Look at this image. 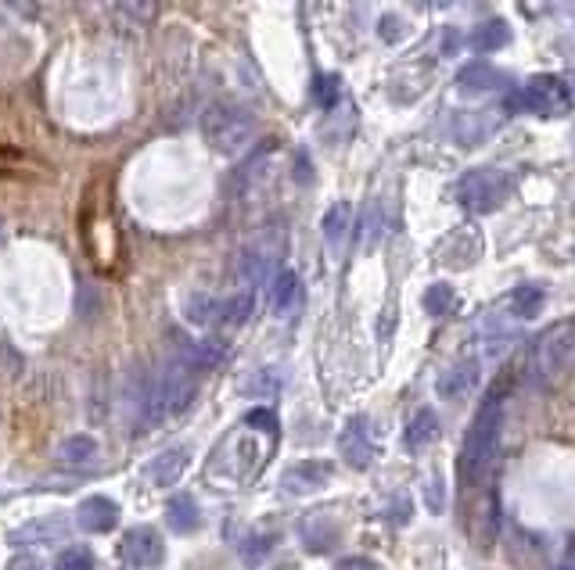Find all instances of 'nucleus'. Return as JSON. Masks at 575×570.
Returning a JSON list of instances; mask_svg holds the SVG:
<instances>
[{
  "instance_id": "1a4fd4ad",
  "label": "nucleus",
  "mask_w": 575,
  "mask_h": 570,
  "mask_svg": "<svg viewBox=\"0 0 575 570\" xmlns=\"http://www.w3.org/2000/svg\"><path fill=\"white\" fill-rule=\"evenodd\" d=\"M327 474V466L321 463H299V466H291L288 474H285V488L288 492H310V488H321V481Z\"/></svg>"
},
{
  "instance_id": "4468645a",
  "label": "nucleus",
  "mask_w": 575,
  "mask_h": 570,
  "mask_svg": "<svg viewBox=\"0 0 575 570\" xmlns=\"http://www.w3.org/2000/svg\"><path fill=\"white\" fill-rule=\"evenodd\" d=\"M241 277L244 280H252V283H260L266 277V255L255 247V252H244L241 255Z\"/></svg>"
},
{
  "instance_id": "9d476101",
  "label": "nucleus",
  "mask_w": 575,
  "mask_h": 570,
  "mask_svg": "<svg viewBox=\"0 0 575 570\" xmlns=\"http://www.w3.org/2000/svg\"><path fill=\"white\" fill-rule=\"evenodd\" d=\"M296 299H299V277L296 272H277L274 277V291H271V305H274V313L280 316V313H288L291 305H296Z\"/></svg>"
},
{
  "instance_id": "dca6fc26",
  "label": "nucleus",
  "mask_w": 575,
  "mask_h": 570,
  "mask_svg": "<svg viewBox=\"0 0 575 570\" xmlns=\"http://www.w3.org/2000/svg\"><path fill=\"white\" fill-rule=\"evenodd\" d=\"M346 219H349V208H346V205H342V208H332V213H327V222H324V227H327V238L335 241V233L346 230Z\"/></svg>"
},
{
  "instance_id": "f03ea898",
  "label": "nucleus",
  "mask_w": 575,
  "mask_h": 570,
  "mask_svg": "<svg viewBox=\"0 0 575 570\" xmlns=\"http://www.w3.org/2000/svg\"><path fill=\"white\" fill-rule=\"evenodd\" d=\"M199 126H202L205 144L224 158L244 155L255 141V119L249 116V111L235 108V105H209L202 111Z\"/></svg>"
},
{
  "instance_id": "2eb2a0df",
  "label": "nucleus",
  "mask_w": 575,
  "mask_h": 570,
  "mask_svg": "<svg viewBox=\"0 0 575 570\" xmlns=\"http://www.w3.org/2000/svg\"><path fill=\"white\" fill-rule=\"evenodd\" d=\"M244 388H249V395H255V399H260V395H271V391H277V388H280V380H277V377H271V366H266V369H260V374H255V380L244 384Z\"/></svg>"
},
{
  "instance_id": "ddd939ff",
  "label": "nucleus",
  "mask_w": 575,
  "mask_h": 570,
  "mask_svg": "<svg viewBox=\"0 0 575 570\" xmlns=\"http://www.w3.org/2000/svg\"><path fill=\"white\" fill-rule=\"evenodd\" d=\"M55 570H94V556H91V549L69 545V549L55 560Z\"/></svg>"
},
{
  "instance_id": "7ed1b4c3",
  "label": "nucleus",
  "mask_w": 575,
  "mask_h": 570,
  "mask_svg": "<svg viewBox=\"0 0 575 570\" xmlns=\"http://www.w3.org/2000/svg\"><path fill=\"white\" fill-rule=\"evenodd\" d=\"M163 542H158V531L155 527H133L122 535V560H127L133 570H144V567H158L163 563Z\"/></svg>"
},
{
  "instance_id": "f3484780",
  "label": "nucleus",
  "mask_w": 575,
  "mask_h": 570,
  "mask_svg": "<svg viewBox=\"0 0 575 570\" xmlns=\"http://www.w3.org/2000/svg\"><path fill=\"white\" fill-rule=\"evenodd\" d=\"M249 427H255V430H266V435H274V413H266V409H252L249 413Z\"/></svg>"
},
{
  "instance_id": "20e7f679",
  "label": "nucleus",
  "mask_w": 575,
  "mask_h": 570,
  "mask_svg": "<svg viewBox=\"0 0 575 570\" xmlns=\"http://www.w3.org/2000/svg\"><path fill=\"white\" fill-rule=\"evenodd\" d=\"M76 524L87 535H108V531L119 527V502H112L108 495H91V499L80 502Z\"/></svg>"
},
{
  "instance_id": "6e6552de",
  "label": "nucleus",
  "mask_w": 575,
  "mask_h": 570,
  "mask_svg": "<svg viewBox=\"0 0 575 570\" xmlns=\"http://www.w3.org/2000/svg\"><path fill=\"white\" fill-rule=\"evenodd\" d=\"M183 316H188V324L209 330L216 327V299H209V294H188V302H183Z\"/></svg>"
},
{
  "instance_id": "39448f33",
  "label": "nucleus",
  "mask_w": 575,
  "mask_h": 570,
  "mask_svg": "<svg viewBox=\"0 0 575 570\" xmlns=\"http://www.w3.org/2000/svg\"><path fill=\"white\" fill-rule=\"evenodd\" d=\"M183 470H188V449H166L144 466V477H148L152 485L166 488V485H173V481H180Z\"/></svg>"
},
{
  "instance_id": "a211bd4d",
  "label": "nucleus",
  "mask_w": 575,
  "mask_h": 570,
  "mask_svg": "<svg viewBox=\"0 0 575 570\" xmlns=\"http://www.w3.org/2000/svg\"><path fill=\"white\" fill-rule=\"evenodd\" d=\"M4 570H40V563H36L33 556H11Z\"/></svg>"
},
{
  "instance_id": "0eeeda50",
  "label": "nucleus",
  "mask_w": 575,
  "mask_h": 570,
  "mask_svg": "<svg viewBox=\"0 0 575 570\" xmlns=\"http://www.w3.org/2000/svg\"><path fill=\"white\" fill-rule=\"evenodd\" d=\"M166 524L180 531V535H191V531H199L202 524V513H199V502L191 499V495H173V499L166 502Z\"/></svg>"
},
{
  "instance_id": "f257e3e1",
  "label": "nucleus",
  "mask_w": 575,
  "mask_h": 570,
  "mask_svg": "<svg viewBox=\"0 0 575 570\" xmlns=\"http://www.w3.org/2000/svg\"><path fill=\"white\" fill-rule=\"evenodd\" d=\"M194 391H199L194 369L183 366L173 355L163 369H158V377L148 384V391H144V399H141L144 427H158V424H166V420L180 416L183 409L194 402Z\"/></svg>"
},
{
  "instance_id": "f8f14e48",
  "label": "nucleus",
  "mask_w": 575,
  "mask_h": 570,
  "mask_svg": "<svg viewBox=\"0 0 575 570\" xmlns=\"http://www.w3.org/2000/svg\"><path fill=\"white\" fill-rule=\"evenodd\" d=\"M65 524L61 520H36V524H26L15 535V542H61L65 538Z\"/></svg>"
},
{
  "instance_id": "423d86ee",
  "label": "nucleus",
  "mask_w": 575,
  "mask_h": 570,
  "mask_svg": "<svg viewBox=\"0 0 575 570\" xmlns=\"http://www.w3.org/2000/svg\"><path fill=\"white\" fill-rule=\"evenodd\" d=\"M252 313H255V291H238L224 302L216 299V327H224V330L249 324Z\"/></svg>"
},
{
  "instance_id": "9b49d317",
  "label": "nucleus",
  "mask_w": 575,
  "mask_h": 570,
  "mask_svg": "<svg viewBox=\"0 0 575 570\" xmlns=\"http://www.w3.org/2000/svg\"><path fill=\"white\" fill-rule=\"evenodd\" d=\"M97 456V441L91 435H72L58 445V460L65 463H91Z\"/></svg>"
}]
</instances>
